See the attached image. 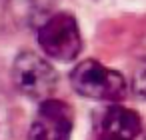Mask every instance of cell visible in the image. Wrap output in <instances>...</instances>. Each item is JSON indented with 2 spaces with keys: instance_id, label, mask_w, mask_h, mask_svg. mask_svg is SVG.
<instances>
[{
  "instance_id": "2",
  "label": "cell",
  "mask_w": 146,
  "mask_h": 140,
  "mask_svg": "<svg viewBox=\"0 0 146 140\" xmlns=\"http://www.w3.org/2000/svg\"><path fill=\"white\" fill-rule=\"evenodd\" d=\"M12 82L26 98L44 102L56 90V72L52 64L36 52H20L12 64Z\"/></svg>"
},
{
  "instance_id": "7",
  "label": "cell",
  "mask_w": 146,
  "mask_h": 140,
  "mask_svg": "<svg viewBox=\"0 0 146 140\" xmlns=\"http://www.w3.org/2000/svg\"><path fill=\"white\" fill-rule=\"evenodd\" d=\"M132 88L134 92L140 96V98H146V60L140 64V68L136 70L134 74V80H132Z\"/></svg>"
},
{
  "instance_id": "1",
  "label": "cell",
  "mask_w": 146,
  "mask_h": 140,
  "mask_svg": "<svg viewBox=\"0 0 146 140\" xmlns=\"http://www.w3.org/2000/svg\"><path fill=\"white\" fill-rule=\"evenodd\" d=\"M70 84L74 92L84 98L112 104L120 102L128 92L126 78L118 70L108 68L98 60L78 62L70 72Z\"/></svg>"
},
{
  "instance_id": "6",
  "label": "cell",
  "mask_w": 146,
  "mask_h": 140,
  "mask_svg": "<svg viewBox=\"0 0 146 140\" xmlns=\"http://www.w3.org/2000/svg\"><path fill=\"white\" fill-rule=\"evenodd\" d=\"M8 132H10V118H8V104L6 98L0 90V140H8Z\"/></svg>"
},
{
  "instance_id": "4",
  "label": "cell",
  "mask_w": 146,
  "mask_h": 140,
  "mask_svg": "<svg viewBox=\"0 0 146 140\" xmlns=\"http://www.w3.org/2000/svg\"><path fill=\"white\" fill-rule=\"evenodd\" d=\"M72 124V108L64 100L48 98L40 102V108L30 124L26 140H70Z\"/></svg>"
},
{
  "instance_id": "3",
  "label": "cell",
  "mask_w": 146,
  "mask_h": 140,
  "mask_svg": "<svg viewBox=\"0 0 146 140\" xmlns=\"http://www.w3.org/2000/svg\"><path fill=\"white\" fill-rule=\"evenodd\" d=\"M38 44L52 60H74L82 50V34L76 18L68 12H56L46 18V22L38 28Z\"/></svg>"
},
{
  "instance_id": "5",
  "label": "cell",
  "mask_w": 146,
  "mask_h": 140,
  "mask_svg": "<svg viewBox=\"0 0 146 140\" xmlns=\"http://www.w3.org/2000/svg\"><path fill=\"white\" fill-rule=\"evenodd\" d=\"M142 132V120L136 110L112 104L98 122L96 140H138Z\"/></svg>"
}]
</instances>
